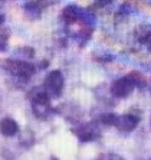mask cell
Here are the masks:
<instances>
[{
	"instance_id": "1",
	"label": "cell",
	"mask_w": 151,
	"mask_h": 160,
	"mask_svg": "<svg viewBox=\"0 0 151 160\" xmlns=\"http://www.w3.org/2000/svg\"><path fill=\"white\" fill-rule=\"evenodd\" d=\"M27 98H29L30 104H32V111L37 118L45 120L48 118V116H51V95L45 89V87L32 88L27 94Z\"/></svg>"
},
{
	"instance_id": "2",
	"label": "cell",
	"mask_w": 151,
	"mask_h": 160,
	"mask_svg": "<svg viewBox=\"0 0 151 160\" xmlns=\"http://www.w3.org/2000/svg\"><path fill=\"white\" fill-rule=\"evenodd\" d=\"M4 71L10 74L12 77L17 81L26 82L27 79L32 78V75L35 74V67L32 63H29L25 59H19V58H13V59H7L3 63Z\"/></svg>"
},
{
	"instance_id": "3",
	"label": "cell",
	"mask_w": 151,
	"mask_h": 160,
	"mask_svg": "<svg viewBox=\"0 0 151 160\" xmlns=\"http://www.w3.org/2000/svg\"><path fill=\"white\" fill-rule=\"evenodd\" d=\"M45 89L48 91V94L53 98H58L63 91V87H65V78H63V74L59 69H53L51 71L46 78H45V84H43Z\"/></svg>"
},
{
	"instance_id": "4",
	"label": "cell",
	"mask_w": 151,
	"mask_h": 160,
	"mask_svg": "<svg viewBox=\"0 0 151 160\" xmlns=\"http://www.w3.org/2000/svg\"><path fill=\"white\" fill-rule=\"evenodd\" d=\"M72 133L79 138V142L88 143L101 137V127L98 123H85L72 128Z\"/></svg>"
},
{
	"instance_id": "5",
	"label": "cell",
	"mask_w": 151,
	"mask_h": 160,
	"mask_svg": "<svg viewBox=\"0 0 151 160\" xmlns=\"http://www.w3.org/2000/svg\"><path fill=\"white\" fill-rule=\"evenodd\" d=\"M135 88L137 84L134 81L133 75L129 74L127 77H122V78L114 81V84L111 85V94L117 98H127Z\"/></svg>"
},
{
	"instance_id": "6",
	"label": "cell",
	"mask_w": 151,
	"mask_h": 160,
	"mask_svg": "<svg viewBox=\"0 0 151 160\" xmlns=\"http://www.w3.org/2000/svg\"><path fill=\"white\" fill-rule=\"evenodd\" d=\"M140 120H141L140 112L129 111L118 117V121L115 124V127L119 131H122V133H131L133 130H135V127L138 126Z\"/></svg>"
},
{
	"instance_id": "7",
	"label": "cell",
	"mask_w": 151,
	"mask_h": 160,
	"mask_svg": "<svg viewBox=\"0 0 151 160\" xmlns=\"http://www.w3.org/2000/svg\"><path fill=\"white\" fill-rule=\"evenodd\" d=\"M84 13H85L84 9L78 8V6H74V4H69V6H66V8L63 9L61 18H62V20L66 23V25H72V23H76V22H79V20H82Z\"/></svg>"
},
{
	"instance_id": "8",
	"label": "cell",
	"mask_w": 151,
	"mask_h": 160,
	"mask_svg": "<svg viewBox=\"0 0 151 160\" xmlns=\"http://www.w3.org/2000/svg\"><path fill=\"white\" fill-rule=\"evenodd\" d=\"M0 133L4 137H13L19 133V124L10 117H4L0 121Z\"/></svg>"
},
{
	"instance_id": "9",
	"label": "cell",
	"mask_w": 151,
	"mask_h": 160,
	"mask_svg": "<svg viewBox=\"0 0 151 160\" xmlns=\"http://www.w3.org/2000/svg\"><path fill=\"white\" fill-rule=\"evenodd\" d=\"M23 9H25L26 16L29 19H32V20L41 18L42 10H43V8L37 3V0H30V2H27V3L23 6Z\"/></svg>"
},
{
	"instance_id": "10",
	"label": "cell",
	"mask_w": 151,
	"mask_h": 160,
	"mask_svg": "<svg viewBox=\"0 0 151 160\" xmlns=\"http://www.w3.org/2000/svg\"><path fill=\"white\" fill-rule=\"evenodd\" d=\"M135 38L140 43L147 45L151 39V25H141L135 30Z\"/></svg>"
},
{
	"instance_id": "11",
	"label": "cell",
	"mask_w": 151,
	"mask_h": 160,
	"mask_svg": "<svg viewBox=\"0 0 151 160\" xmlns=\"http://www.w3.org/2000/svg\"><path fill=\"white\" fill-rule=\"evenodd\" d=\"M118 117L119 116H117L114 112H105V114H102V116L100 117V124L115 127V124H117V121H118Z\"/></svg>"
},
{
	"instance_id": "12",
	"label": "cell",
	"mask_w": 151,
	"mask_h": 160,
	"mask_svg": "<svg viewBox=\"0 0 151 160\" xmlns=\"http://www.w3.org/2000/svg\"><path fill=\"white\" fill-rule=\"evenodd\" d=\"M16 56H19V59H30V58H33L35 56V51L32 48H27V46H23V48L17 49L15 52Z\"/></svg>"
},
{
	"instance_id": "13",
	"label": "cell",
	"mask_w": 151,
	"mask_h": 160,
	"mask_svg": "<svg viewBox=\"0 0 151 160\" xmlns=\"http://www.w3.org/2000/svg\"><path fill=\"white\" fill-rule=\"evenodd\" d=\"M9 45V30H3L0 33V52H4Z\"/></svg>"
},
{
	"instance_id": "14",
	"label": "cell",
	"mask_w": 151,
	"mask_h": 160,
	"mask_svg": "<svg viewBox=\"0 0 151 160\" xmlns=\"http://www.w3.org/2000/svg\"><path fill=\"white\" fill-rule=\"evenodd\" d=\"M95 160H125L119 154H115V153H104L101 156H98Z\"/></svg>"
},
{
	"instance_id": "15",
	"label": "cell",
	"mask_w": 151,
	"mask_h": 160,
	"mask_svg": "<svg viewBox=\"0 0 151 160\" xmlns=\"http://www.w3.org/2000/svg\"><path fill=\"white\" fill-rule=\"evenodd\" d=\"M59 0H37V3L41 4L42 8H48V6H52V4H55V3H58Z\"/></svg>"
},
{
	"instance_id": "16",
	"label": "cell",
	"mask_w": 151,
	"mask_h": 160,
	"mask_svg": "<svg viewBox=\"0 0 151 160\" xmlns=\"http://www.w3.org/2000/svg\"><path fill=\"white\" fill-rule=\"evenodd\" d=\"M3 23H4V16L2 15V13H0V26H2Z\"/></svg>"
},
{
	"instance_id": "17",
	"label": "cell",
	"mask_w": 151,
	"mask_h": 160,
	"mask_svg": "<svg viewBox=\"0 0 151 160\" xmlns=\"http://www.w3.org/2000/svg\"><path fill=\"white\" fill-rule=\"evenodd\" d=\"M147 48H148V51H150V52H151V39H150V41H148V43H147Z\"/></svg>"
},
{
	"instance_id": "18",
	"label": "cell",
	"mask_w": 151,
	"mask_h": 160,
	"mask_svg": "<svg viewBox=\"0 0 151 160\" xmlns=\"http://www.w3.org/2000/svg\"><path fill=\"white\" fill-rule=\"evenodd\" d=\"M51 160H58V159H56V157H53V156H52V157H51Z\"/></svg>"
},
{
	"instance_id": "19",
	"label": "cell",
	"mask_w": 151,
	"mask_h": 160,
	"mask_svg": "<svg viewBox=\"0 0 151 160\" xmlns=\"http://www.w3.org/2000/svg\"><path fill=\"white\" fill-rule=\"evenodd\" d=\"M0 4H3V0H0Z\"/></svg>"
},
{
	"instance_id": "20",
	"label": "cell",
	"mask_w": 151,
	"mask_h": 160,
	"mask_svg": "<svg viewBox=\"0 0 151 160\" xmlns=\"http://www.w3.org/2000/svg\"><path fill=\"white\" fill-rule=\"evenodd\" d=\"M148 160H151V157H150V159H148Z\"/></svg>"
}]
</instances>
